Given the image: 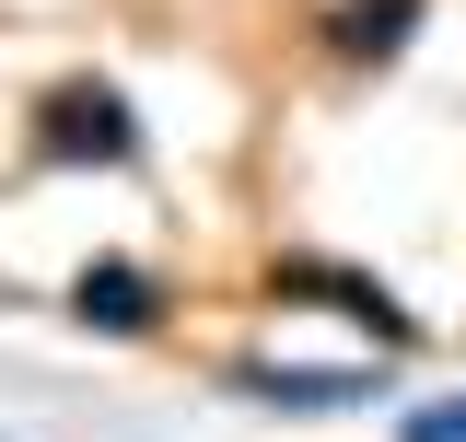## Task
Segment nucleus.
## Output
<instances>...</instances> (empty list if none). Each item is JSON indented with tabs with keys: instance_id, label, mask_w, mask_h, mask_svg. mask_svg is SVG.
I'll return each mask as SVG.
<instances>
[{
	"instance_id": "obj_2",
	"label": "nucleus",
	"mask_w": 466,
	"mask_h": 442,
	"mask_svg": "<svg viewBox=\"0 0 466 442\" xmlns=\"http://www.w3.org/2000/svg\"><path fill=\"white\" fill-rule=\"evenodd\" d=\"M268 303H327L350 337H373V361H420V337H431V326H420V315H408V303H397L373 268L315 256V245H303V256H268Z\"/></svg>"
},
{
	"instance_id": "obj_1",
	"label": "nucleus",
	"mask_w": 466,
	"mask_h": 442,
	"mask_svg": "<svg viewBox=\"0 0 466 442\" xmlns=\"http://www.w3.org/2000/svg\"><path fill=\"white\" fill-rule=\"evenodd\" d=\"M24 164L35 175H140L152 164V128H140V105L106 70H58L24 105Z\"/></svg>"
},
{
	"instance_id": "obj_3",
	"label": "nucleus",
	"mask_w": 466,
	"mask_h": 442,
	"mask_svg": "<svg viewBox=\"0 0 466 442\" xmlns=\"http://www.w3.org/2000/svg\"><path fill=\"white\" fill-rule=\"evenodd\" d=\"M222 385L257 407H291V419H339V407H385L397 361H233Z\"/></svg>"
},
{
	"instance_id": "obj_5",
	"label": "nucleus",
	"mask_w": 466,
	"mask_h": 442,
	"mask_svg": "<svg viewBox=\"0 0 466 442\" xmlns=\"http://www.w3.org/2000/svg\"><path fill=\"white\" fill-rule=\"evenodd\" d=\"M327 58L339 70H397L420 35H431V0H327Z\"/></svg>"
},
{
	"instance_id": "obj_6",
	"label": "nucleus",
	"mask_w": 466,
	"mask_h": 442,
	"mask_svg": "<svg viewBox=\"0 0 466 442\" xmlns=\"http://www.w3.org/2000/svg\"><path fill=\"white\" fill-rule=\"evenodd\" d=\"M397 442H466V385L455 396H408V407H397Z\"/></svg>"
},
{
	"instance_id": "obj_4",
	"label": "nucleus",
	"mask_w": 466,
	"mask_h": 442,
	"mask_svg": "<svg viewBox=\"0 0 466 442\" xmlns=\"http://www.w3.org/2000/svg\"><path fill=\"white\" fill-rule=\"evenodd\" d=\"M175 303H164V279L140 268V256H82V268H70V326H94V337H152L164 326Z\"/></svg>"
}]
</instances>
